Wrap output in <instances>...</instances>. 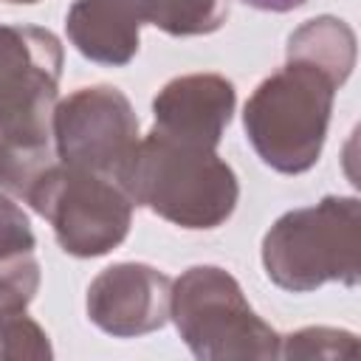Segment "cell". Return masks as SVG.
Masks as SVG:
<instances>
[{
    "instance_id": "cell-1",
    "label": "cell",
    "mask_w": 361,
    "mask_h": 361,
    "mask_svg": "<svg viewBox=\"0 0 361 361\" xmlns=\"http://www.w3.org/2000/svg\"><path fill=\"white\" fill-rule=\"evenodd\" d=\"M116 180L133 203L180 228L223 226L240 197L234 169L214 149L175 141L155 130L138 138Z\"/></svg>"
},
{
    "instance_id": "cell-2",
    "label": "cell",
    "mask_w": 361,
    "mask_h": 361,
    "mask_svg": "<svg viewBox=\"0 0 361 361\" xmlns=\"http://www.w3.org/2000/svg\"><path fill=\"white\" fill-rule=\"evenodd\" d=\"M338 85L316 65L288 59L251 93L243 124L257 155L276 172H307L324 147Z\"/></svg>"
},
{
    "instance_id": "cell-3",
    "label": "cell",
    "mask_w": 361,
    "mask_h": 361,
    "mask_svg": "<svg viewBox=\"0 0 361 361\" xmlns=\"http://www.w3.org/2000/svg\"><path fill=\"white\" fill-rule=\"evenodd\" d=\"M361 203L327 195L316 206L285 212L262 240V265L274 285L307 293L324 282L358 285Z\"/></svg>"
},
{
    "instance_id": "cell-4",
    "label": "cell",
    "mask_w": 361,
    "mask_h": 361,
    "mask_svg": "<svg viewBox=\"0 0 361 361\" xmlns=\"http://www.w3.org/2000/svg\"><path fill=\"white\" fill-rule=\"evenodd\" d=\"M169 316L203 361L276 358L279 338L248 305L240 282L217 265H195L172 282Z\"/></svg>"
},
{
    "instance_id": "cell-5",
    "label": "cell",
    "mask_w": 361,
    "mask_h": 361,
    "mask_svg": "<svg viewBox=\"0 0 361 361\" xmlns=\"http://www.w3.org/2000/svg\"><path fill=\"white\" fill-rule=\"evenodd\" d=\"M42 214L59 248L73 257H102L124 243L133 223V197L113 175L56 161L25 197Z\"/></svg>"
},
{
    "instance_id": "cell-6",
    "label": "cell",
    "mask_w": 361,
    "mask_h": 361,
    "mask_svg": "<svg viewBox=\"0 0 361 361\" xmlns=\"http://www.w3.org/2000/svg\"><path fill=\"white\" fill-rule=\"evenodd\" d=\"M135 144L138 116L118 87H79L54 107V147L68 166L116 178Z\"/></svg>"
},
{
    "instance_id": "cell-7",
    "label": "cell",
    "mask_w": 361,
    "mask_h": 361,
    "mask_svg": "<svg viewBox=\"0 0 361 361\" xmlns=\"http://www.w3.org/2000/svg\"><path fill=\"white\" fill-rule=\"evenodd\" d=\"M169 302L172 279L144 262H116L87 288L90 322L116 338L147 336L164 327Z\"/></svg>"
},
{
    "instance_id": "cell-8",
    "label": "cell",
    "mask_w": 361,
    "mask_h": 361,
    "mask_svg": "<svg viewBox=\"0 0 361 361\" xmlns=\"http://www.w3.org/2000/svg\"><path fill=\"white\" fill-rule=\"evenodd\" d=\"M237 104L234 85L220 73H189L164 85L152 102L155 133L217 149Z\"/></svg>"
},
{
    "instance_id": "cell-9",
    "label": "cell",
    "mask_w": 361,
    "mask_h": 361,
    "mask_svg": "<svg viewBox=\"0 0 361 361\" xmlns=\"http://www.w3.org/2000/svg\"><path fill=\"white\" fill-rule=\"evenodd\" d=\"M141 23L135 0H76L65 17L76 51L110 68H121L138 54Z\"/></svg>"
},
{
    "instance_id": "cell-10",
    "label": "cell",
    "mask_w": 361,
    "mask_h": 361,
    "mask_svg": "<svg viewBox=\"0 0 361 361\" xmlns=\"http://www.w3.org/2000/svg\"><path fill=\"white\" fill-rule=\"evenodd\" d=\"M42 73H62L59 39L45 28L0 23V102Z\"/></svg>"
},
{
    "instance_id": "cell-11",
    "label": "cell",
    "mask_w": 361,
    "mask_h": 361,
    "mask_svg": "<svg viewBox=\"0 0 361 361\" xmlns=\"http://www.w3.org/2000/svg\"><path fill=\"white\" fill-rule=\"evenodd\" d=\"M288 59L316 65L341 87L355 68V34L344 20L330 14L307 20L288 39Z\"/></svg>"
},
{
    "instance_id": "cell-12",
    "label": "cell",
    "mask_w": 361,
    "mask_h": 361,
    "mask_svg": "<svg viewBox=\"0 0 361 361\" xmlns=\"http://www.w3.org/2000/svg\"><path fill=\"white\" fill-rule=\"evenodd\" d=\"M144 23L172 34H212L228 17V0H135Z\"/></svg>"
},
{
    "instance_id": "cell-13",
    "label": "cell",
    "mask_w": 361,
    "mask_h": 361,
    "mask_svg": "<svg viewBox=\"0 0 361 361\" xmlns=\"http://www.w3.org/2000/svg\"><path fill=\"white\" fill-rule=\"evenodd\" d=\"M355 353V336L333 327H305L279 338L282 358H353Z\"/></svg>"
},
{
    "instance_id": "cell-14",
    "label": "cell",
    "mask_w": 361,
    "mask_h": 361,
    "mask_svg": "<svg viewBox=\"0 0 361 361\" xmlns=\"http://www.w3.org/2000/svg\"><path fill=\"white\" fill-rule=\"evenodd\" d=\"M39 288V262L34 251L0 259V316L20 313L31 305Z\"/></svg>"
},
{
    "instance_id": "cell-15",
    "label": "cell",
    "mask_w": 361,
    "mask_h": 361,
    "mask_svg": "<svg viewBox=\"0 0 361 361\" xmlns=\"http://www.w3.org/2000/svg\"><path fill=\"white\" fill-rule=\"evenodd\" d=\"M0 358L6 361L51 358V344L45 330L31 316H25V310L0 316Z\"/></svg>"
},
{
    "instance_id": "cell-16",
    "label": "cell",
    "mask_w": 361,
    "mask_h": 361,
    "mask_svg": "<svg viewBox=\"0 0 361 361\" xmlns=\"http://www.w3.org/2000/svg\"><path fill=\"white\" fill-rule=\"evenodd\" d=\"M34 231L25 217V212L0 192V259L14 257V254H28L34 251Z\"/></svg>"
},
{
    "instance_id": "cell-17",
    "label": "cell",
    "mask_w": 361,
    "mask_h": 361,
    "mask_svg": "<svg viewBox=\"0 0 361 361\" xmlns=\"http://www.w3.org/2000/svg\"><path fill=\"white\" fill-rule=\"evenodd\" d=\"M245 6H254L259 11H293L299 6H305L307 0H240Z\"/></svg>"
},
{
    "instance_id": "cell-18",
    "label": "cell",
    "mask_w": 361,
    "mask_h": 361,
    "mask_svg": "<svg viewBox=\"0 0 361 361\" xmlns=\"http://www.w3.org/2000/svg\"><path fill=\"white\" fill-rule=\"evenodd\" d=\"M6 3H39V0H6Z\"/></svg>"
}]
</instances>
